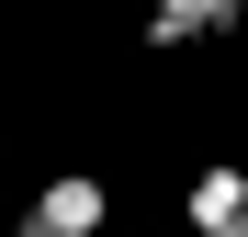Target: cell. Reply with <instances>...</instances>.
Segmentation results:
<instances>
[{
	"mask_svg": "<svg viewBox=\"0 0 248 237\" xmlns=\"http://www.w3.org/2000/svg\"><path fill=\"white\" fill-rule=\"evenodd\" d=\"M203 34H237V0H147V46H203Z\"/></svg>",
	"mask_w": 248,
	"mask_h": 237,
	"instance_id": "2",
	"label": "cell"
},
{
	"mask_svg": "<svg viewBox=\"0 0 248 237\" xmlns=\"http://www.w3.org/2000/svg\"><path fill=\"white\" fill-rule=\"evenodd\" d=\"M102 226H113V192H102L91 170H57V181L12 215V237H102Z\"/></svg>",
	"mask_w": 248,
	"mask_h": 237,
	"instance_id": "1",
	"label": "cell"
},
{
	"mask_svg": "<svg viewBox=\"0 0 248 237\" xmlns=\"http://www.w3.org/2000/svg\"><path fill=\"white\" fill-rule=\"evenodd\" d=\"M181 215H192V226H248V170H237V158H215V170L181 192Z\"/></svg>",
	"mask_w": 248,
	"mask_h": 237,
	"instance_id": "3",
	"label": "cell"
},
{
	"mask_svg": "<svg viewBox=\"0 0 248 237\" xmlns=\"http://www.w3.org/2000/svg\"><path fill=\"white\" fill-rule=\"evenodd\" d=\"M237 12H248V0H237Z\"/></svg>",
	"mask_w": 248,
	"mask_h": 237,
	"instance_id": "5",
	"label": "cell"
},
{
	"mask_svg": "<svg viewBox=\"0 0 248 237\" xmlns=\"http://www.w3.org/2000/svg\"><path fill=\"white\" fill-rule=\"evenodd\" d=\"M181 237H248V226H181Z\"/></svg>",
	"mask_w": 248,
	"mask_h": 237,
	"instance_id": "4",
	"label": "cell"
}]
</instances>
